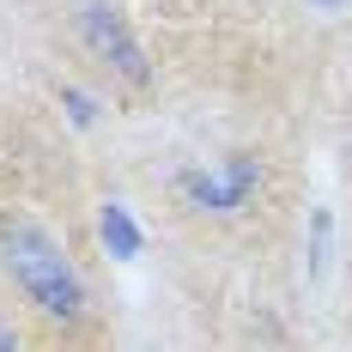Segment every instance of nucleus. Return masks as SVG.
I'll return each mask as SVG.
<instances>
[{"label":"nucleus","instance_id":"39448f33","mask_svg":"<svg viewBox=\"0 0 352 352\" xmlns=\"http://www.w3.org/2000/svg\"><path fill=\"white\" fill-rule=\"evenodd\" d=\"M36 340H43V334L25 322V310L0 292V352H36Z\"/></svg>","mask_w":352,"mask_h":352},{"label":"nucleus","instance_id":"f03ea898","mask_svg":"<svg viewBox=\"0 0 352 352\" xmlns=\"http://www.w3.org/2000/svg\"><path fill=\"white\" fill-rule=\"evenodd\" d=\"M255 158H231V164H219V170H182V201L188 207H201V212H237L249 207V195H255Z\"/></svg>","mask_w":352,"mask_h":352},{"label":"nucleus","instance_id":"20e7f679","mask_svg":"<svg viewBox=\"0 0 352 352\" xmlns=\"http://www.w3.org/2000/svg\"><path fill=\"white\" fill-rule=\"evenodd\" d=\"M98 237H104V249H109V255H122V261L140 255V225L128 219V207H116V201L98 212Z\"/></svg>","mask_w":352,"mask_h":352},{"label":"nucleus","instance_id":"7ed1b4c3","mask_svg":"<svg viewBox=\"0 0 352 352\" xmlns=\"http://www.w3.org/2000/svg\"><path fill=\"white\" fill-rule=\"evenodd\" d=\"M85 25H91V43H98V49H104L109 61H116V73L140 85V79H146V61H140V49H134V36L122 31L116 6H91V19H85Z\"/></svg>","mask_w":352,"mask_h":352},{"label":"nucleus","instance_id":"f257e3e1","mask_svg":"<svg viewBox=\"0 0 352 352\" xmlns=\"http://www.w3.org/2000/svg\"><path fill=\"white\" fill-rule=\"evenodd\" d=\"M0 292L25 310V322L49 346L91 352V340L104 334L98 292L73 261V249L19 207H0Z\"/></svg>","mask_w":352,"mask_h":352}]
</instances>
